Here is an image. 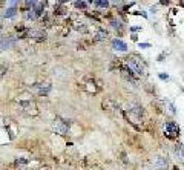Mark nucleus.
<instances>
[{
	"mask_svg": "<svg viewBox=\"0 0 184 170\" xmlns=\"http://www.w3.org/2000/svg\"><path fill=\"white\" fill-rule=\"evenodd\" d=\"M31 9L34 11L35 17H41V15H43V11H44V6H43V3H41V2H38V3H37L35 6H32Z\"/></svg>",
	"mask_w": 184,
	"mask_h": 170,
	"instance_id": "obj_12",
	"label": "nucleus"
},
{
	"mask_svg": "<svg viewBox=\"0 0 184 170\" xmlns=\"http://www.w3.org/2000/svg\"><path fill=\"white\" fill-rule=\"evenodd\" d=\"M110 26H112L113 29L121 31V29H123V23H121L120 20H110Z\"/></svg>",
	"mask_w": 184,
	"mask_h": 170,
	"instance_id": "obj_16",
	"label": "nucleus"
},
{
	"mask_svg": "<svg viewBox=\"0 0 184 170\" xmlns=\"http://www.w3.org/2000/svg\"><path fill=\"white\" fill-rule=\"evenodd\" d=\"M112 47H113L115 51H121V52H126L127 51V44L124 41L118 40V38H113L112 40Z\"/></svg>",
	"mask_w": 184,
	"mask_h": 170,
	"instance_id": "obj_10",
	"label": "nucleus"
},
{
	"mask_svg": "<svg viewBox=\"0 0 184 170\" xmlns=\"http://www.w3.org/2000/svg\"><path fill=\"white\" fill-rule=\"evenodd\" d=\"M106 37H107V31L103 29V28H100V29L94 34V38H95L97 41H103V40H106Z\"/></svg>",
	"mask_w": 184,
	"mask_h": 170,
	"instance_id": "obj_11",
	"label": "nucleus"
},
{
	"mask_svg": "<svg viewBox=\"0 0 184 170\" xmlns=\"http://www.w3.org/2000/svg\"><path fill=\"white\" fill-rule=\"evenodd\" d=\"M26 35H28V37H32V38H38V40H44V38H46V32H44L43 29H35V28L28 29Z\"/></svg>",
	"mask_w": 184,
	"mask_h": 170,
	"instance_id": "obj_8",
	"label": "nucleus"
},
{
	"mask_svg": "<svg viewBox=\"0 0 184 170\" xmlns=\"http://www.w3.org/2000/svg\"><path fill=\"white\" fill-rule=\"evenodd\" d=\"M94 5L97 8H109V0H94Z\"/></svg>",
	"mask_w": 184,
	"mask_h": 170,
	"instance_id": "obj_15",
	"label": "nucleus"
},
{
	"mask_svg": "<svg viewBox=\"0 0 184 170\" xmlns=\"http://www.w3.org/2000/svg\"><path fill=\"white\" fill-rule=\"evenodd\" d=\"M66 2H71V0H60V5H63V3H66Z\"/></svg>",
	"mask_w": 184,
	"mask_h": 170,
	"instance_id": "obj_28",
	"label": "nucleus"
},
{
	"mask_svg": "<svg viewBox=\"0 0 184 170\" xmlns=\"http://www.w3.org/2000/svg\"><path fill=\"white\" fill-rule=\"evenodd\" d=\"M164 55H166V52H163V54H159V55H158V61H163Z\"/></svg>",
	"mask_w": 184,
	"mask_h": 170,
	"instance_id": "obj_26",
	"label": "nucleus"
},
{
	"mask_svg": "<svg viewBox=\"0 0 184 170\" xmlns=\"http://www.w3.org/2000/svg\"><path fill=\"white\" fill-rule=\"evenodd\" d=\"M21 2V0H9V6H14V8H17V5Z\"/></svg>",
	"mask_w": 184,
	"mask_h": 170,
	"instance_id": "obj_22",
	"label": "nucleus"
},
{
	"mask_svg": "<svg viewBox=\"0 0 184 170\" xmlns=\"http://www.w3.org/2000/svg\"><path fill=\"white\" fill-rule=\"evenodd\" d=\"M130 31H132V32H136V31H141V28H140V26H132Z\"/></svg>",
	"mask_w": 184,
	"mask_h": 170,
	"instance_id": "obj_24",
	"label": "nucleus"
},
{
	"mask_svg": "<svg viewBox=\"0 0 184 170\" xmlns=\"http://www.w3.org/2000/svg\"><path fill=\"white\" fill-rule=\"evenodd\" d=\"M25 12H26V18H28V20H35V18H37L32 9H28V11H25Z\"/></svg>",
	"mask_w": 184,
	"mask_h": 170,
	"instance_id": "obj_19",
	"label": "nucleus"
},
{
	"mask_svg": "<svg viewBox=\"0 0 184 170\" xmlns=\"http://www.w3.org/2000/svg\"><path fill=\"white\" fill-rule=\"evenodd\" d=\"M54 130L60 135H66L69 132V123L66 119H61V118H57L54 121Z\"/></svg>",
	"mask_w": 184,
	"mask_h": 170,
	"instance_id": "obj_4",
	"label": "nucleus"
},
{
	"mask_svg": "<svg viewBox=\"0 0 184 170\" xmlns=\"http://www.w3.org/2000/svg\"><path fill=\"white\" fill-rule=\"evenodd\" d=\"M6 72H8V66L6 64H0V78H3L6 75Z\"/></svg>",
	"mask_w": 184,
	"mask_h": 170,
	"instance_id": "obj_18",
	"label": "nucleus"
},
{
	"mask_svg": "<svg viewBox=\"0 0 184 170\" xmlns=\"http://www.w3.org/2000/svg\"><path fill=\"white\" fill-rule=\"evenodd\" d=\"M169 2H170V0H161V2H159V3H161V5H167Z\"/></svg>",
	"mask_w": 184,
	"mask_h": 170,
	"instance_id": "obj_27",
	"label": "nucleus"
},
{
	"mask_svg": "<svg viewBox=\"0 0 184 170\" xmlns=\"http://www.w3.org/2000/svg\"><path fill=\"white\" fill-rule=\"evenodd\" d=\"M126 64L133 70L135 75H144L146 74V67H144V63L141 61V58L129 57V58H126Z\"/></svg>",
	"mask_w": 184,
	"mask_h": 170,
	"instance_id": "obj_1",
	"label": "nucleus"
},
{
	"mask_svg": "<svg viewBox=\"0 0 184 170\" xmlns=\"http://www.w3.org/2000/svg\"><path fill=\"white\" fill-rule=\"evenodd\" d=\"M74 5H75V8H78V9H86V8L89 6L86 0H77V2H75Z\"/></svg>",
	"mask_w": 184,
	"mask_h": 170,
	"instance_id": "obj_17",
	"label": "nucleus"
},
{
	"mask_svg": "<svg viewBox=\"0 0 184 170\" xmlns=\"http://www.w3.org/2000/svg\"><path fill=\"white\" fill-rule=\"evenodd\" d=\"M164 135L170 139L176 138L179 135V126L176 123H173V121H167V123H164Z\"/></svg>",
	"mask_w": 184,
	"mask_h": 170,
	"instance_id": "obj_2",
	"label": "nucleus"
},
{
	"mask_svg": "<svg viewBox=\"0 0 184 170\" xmlns=\"http://www.w3.org/2000/svg\"><path fill=\"white\" fill-rule=\"evenodd\" d=\"M17 11H18L17 8L9 6V8H6V9H5V12H3V15H2V17H3V18H11V17H14V15L17 14Z\"/></svg>",
	"mask_w": 184,
	"mask_h": 170,
	"instance_id": "obj_13",
	"label": "nucleus"
},
{
	"mask_svg": "<svg viewBox=\"0 0 184 170\" xmlns=\"http://www.w3.org/2000/svg\"><path fill=\"white\" fill-rule=\"evenodd\" d=\"M20 38L18 37H14V35H3L0 38V51H6V49H11L17 44Z\"/></svg>",
	"mask_w": 184,
	"mask_h": 170,
	"instance_id": "obj_3",
	"label": "nucleus"
},
{
	"mask_svg": "<svg viewBox=\"0 0 184 170\" xmlns=\"http://www.w3.org/2000/svg\"><path fill=\"white\" fill-rule=\"evenodd\" d=\"M175 153H176V156H178L181 161L184 159V149H182V144L178 142V144L175 145Z\"/></svg>",
	"mask_w": 184,
	"mask_h": 170,
	"instance_id": "obj_14",
	"label": "nucleus"
},
{
	"mask_svg": "<svg viewBox=\"0 0 184 170\" xmlns=\"http://www.w3.org/2000/svg\"><path fill=\"white\" fill-rule=\"evenodd\" d=\"M127 110H129V113H132L136 119H141V118L144 116V109H143V106H141V104L132 103V104H129Z\"/></svg>",
	"mask_w": 184,
	"mask_h": 170,
	"instance_id": "obj_6",
	"label": "nucleus"
},
{
	"mask_svg": "<svg viewBox=\"0 0 184 170\" xmlns=\"http://www.w3.org/2000/svg\"><path fill=\"white\" fill-rule=\"evenodd\" d=\"M34 89L37 90V93H38L40 96H46V95L51 92L52 86H51L49 83H37V84H34Z\"/></svg>",
	"mask_w": 184,
	"mask_h": 170,
	"instance_id": "obj_7",
	"label": "nucleus"
},
{
	"mask_svg": "<svg viewBox=\"0 0 184 170\" xmlns=\"http://www.w3.org/2000/svg\"><path fill=\"white\" fill-rule=\"evenodd\" d=\"M153 165L158 168V170H167V159L163 158V156H156L153 159Z\"/></svg>",
	"mask_w": 184,
	"mask_h": 170,
	"instance_id": "obj_9",
	"label": "nucleus"
},
{
	"mask_svg": "<svg viewBox=\"0 0 184 170\" xmlns=\"http://www.w3.org/2000/svg\"><path fill=\"white\" fill-rule=\"evenodd\" d=\"M138 47H141V49H147V47H150V43H138Z\"/></svg>",
	"mask_w": 184,
	"mask_h": 170,
	"instance_id": "obj_21",
	"label": "nucleus"
},
{
	"mask_svg": "<svg viewBox=\"0 0 184 170\" xmlns=\"http://www.w3.org/2000/svg\"><path fill=\"white\" fill-rule=\"evenodd\" d=\"M18 106L21 107L23 112H26V113H37V106L31 100H21V101H18Z\"/></svg>",
	"mask_w": 184,
	"mask_h": 170,
	"instance_id": "obj_5",
	"label": "nucleus"
},
{
	"mask_svg": "<svg viewBox=\"0 0 184 170\" xmlns=\"http://www.w3.org/2000/svg\"><path fill=\"white\" fill-rule=\"evenodd\" d=\"M38 2H40V0H25V3H26L28 9H29V8H32V6H35Z\"/></svg>",
	"mask_w": 184,
	"mask_h": 170,
	"instance_id": "obj_20",
	"label": "nucleus"
},
{
	"mask_svg": "<svg viewBox=\"0 0 184 170\" xmlns=\"http://www.w3.org/2000/svg\"><path fill=\"white\" fill-rule=\"evenodd\" d=\"M133 14H136V15H143V17H147V12H144V11H138V12H133Z\"/></svg>",
	"mask_w": 184,
	"mask_h": 170,
	"instance_id": "obj_23",
	"label": "nucleus"
},
{
	"mask_svg": "<svg viewBox=\"0 0 184 170\" xmlns=\"http://www.w3.org/2000/svg\"><path fill=\"white\" fill-rule=\"evenodd\" d=\"M159 78H161V80H167L169 75H167V74H159Z\"/></svg>",
	"mask_w": 184,
	"mask_h": 170,
	"instance_id": "obj_25",
	"label": "nucleus"
}]
</instances>
